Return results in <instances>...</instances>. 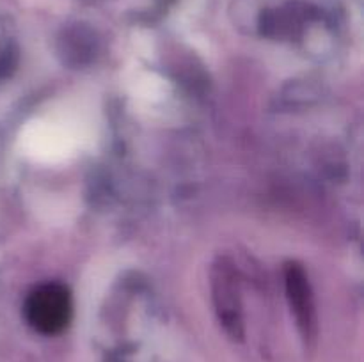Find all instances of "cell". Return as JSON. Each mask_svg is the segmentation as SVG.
<instances>
[{
  "mask_svg": "<svg viewBox=\"0 0 364 362\" xmlns=\"http://www.w3.org/2000/svg\"><path fill=\"white\" fill-rule=\"evenodd\" d=\"M71 311L70 291L57 283L36 287L25 302V318L41 334L63 332L70 323Z\"/></svg>",
  "mask_w": 364,
  "mask_h": 362,
  "instance_id": "obj_1",
  "label": "cell"
},
{
  "mask_svg": "<svg viewBox=\"0 0 364 362\" xmlns=\"http://www.w3.org/2000/svg\"><path fill=\"white\" fill-rule=\"evenodd\" d=\"M212 286H213V302L217 305V312L220 316V322L228 327L230 332L237 336L242 329L240 318V297H238V283L237 273L233 266L228 265L224 259H220L212 272Z\"/></svg>",
  "mask_w": 364,
  "mask_h": 362,
  "instance_id": "obj_2",
  "label": "cell"
},
{
  "mask_svg": "<svg viewBox=\"0 0 364 362\" xmlns=\"http://www.w3.org/2000/svg\"><path fill=\"white\" fill-rule=\"evenodd\" d=\"M287 293L299 327L304 336H311L315 329V304H313L311 286L302 266L294 265V263L287 266Z\"/></svg>",
  "mask_w": 364,
  "mask_h": 362,
  "instance_id": "obj_3",
  "label": "cell"
}]
</instances>
